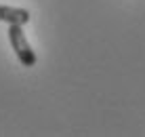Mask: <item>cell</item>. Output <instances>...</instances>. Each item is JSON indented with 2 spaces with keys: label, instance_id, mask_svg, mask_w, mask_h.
<instances>
[{
  "label": "cell",
  "instance_id": "obj_1",
  "mask_svg": "<svg viewBox=\"0 0 145 137\" xmlns=\"http://www.w3.org/2000/svg\"><path fill=\"white\" fill-rule=\"evenodd\" d=\"M8 40H11V47L15 51V55H17V59L21 61V65H25V68L36 65L38 57H36V53H34V49L29 47V42L25 38V34H23L21 25L11 23V28H8Z\"/></svg>",
  "mask_w": 145,
  "mask_h": 137
},
{
  "label": "cell",
  "instance_id": "obj_2",
  "mask_svg": "<svg viewBox=\"0 0 145 137\" xmlns=\"http://www.w3.org/2000/svg\"><path fill=\"white\" fill-rule=\"evenodd\" d=\"M29 11L19 7H7V4H0V21H7L8 25L17 23V25H25L29 21Z\"/></svg>",
  "mask_w": 145,
  "mask_h": 137
}]
</instances>
